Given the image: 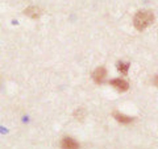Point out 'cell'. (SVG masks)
<instances>
[{"mask_svg":"<svg viewBox=\"0 0 158 149\" xmlns=\"http://www.w3.org/2000/svg\"><path fill=\"white\" fill-rule=\"evenodd\" d=\"M61 148L62 149H79L78 143L71 137H63L61 141Z\"/></svg>","mask_w":158,"mask_h":149,"instance_id":"277c9868","label":"cell"},{"mask_svg":"<svg viewBox=\"0 0 158 149\" xmlns=\"http://www.w3.org/2000/svg\"><path fill=\"white\" fill-rule=\"evenodd\" d=\"M83 116H85V110H83V108H79V110L75 111V117L77 119H83Z\"/></svg>","mask_w":158,"mask_h":149,"instance_id":"ba28073f","label":"cell"},{"mask_svg":"<svg viewBox=\"0 0 158 149\" xmlns=\"http://www.w3.org/2000/svg\"><path fill=\"white\" fill-rule=\"evenodd\" d=\"M153 84L158 87V74H157V75H156L154 78H153Z\"/></svg>","mask_w":158,"mask_h":149,"instance_id":"9c48e42d","label":"cell"},{"mask_svg":"<svg viewBox=\"0 0 158 149\" xmlns=\"http://www.w3.org/2000/svg\"><path fill=\"white\" fill-rule=\"evenodd\" d=\"M110 83H111V86H113V87H115L116 90H118V91H127L128 88H129V84H128V82L124 81V79H121V78H115V79H112Z\"/></svg>","mask_w":158,"mask_h":149,"instance_id":"7a4b0ae2","label":"cell"},{"mask_svg":"<svg viewBox=\"0 0 158 149\" xmlns=\"http://www.w3.org/2000/svg\"><path fill=\"white\" fill-rule=\"evenodd\" d=\"M154 20V15L150 11H138L133 19V25L137 31H144Z\"/></svg>","mask_w":158,"mask_h":149,"instance_id":"6da1fadb","label":"cell"},{"mask_svg":"<svg viewBox=\"0 0 158 149\" xmlns=\"http://www.w3.org/2000/svg\"><path fill=\"white\" fill-rule=\"evenodd\" d=\"M106 75H107V70H106V67H103V66H100V67H98L95 71H94V74H92V78H94V81H95V83H102L103 81L106 79Z\"/></svg>","mask_w":158,"mask_h":149,"instance_id":"3957f363","label":"cell"},{"mask_svg":"<svg viewBox=\"0 0 158 149\" xmlns=\"http://www.w3.org/2000/svg\"><path fill=\"white\" fill-rule=\"evenodd\" d=\"M24 12H25V15H27V16H29V17L37 19V17H40V15H41V9L37 8V7H29Z\"/></svg>","mask_w":158,"mask_h":149,"instance_id":"5b68a950","label":"cell"},{"mask_svg":"<svg viewBox=\"0 0 158 149\" xmlns=\"http://www.w3.org/2000/svg\"><path fill=\"white\" fill-rule=\"evenodd\" d=\"M113 116L116 117L117 121H120V123H123V124H128V123H131V121L133 120L132 117L127 116V115H123V113H120V112H115V113H113Z\"/></svg>","mask_w":158,"mask_h":149,"instance_id":"8992f818","label":"cell"},{"mask_svg":"<svg viewBox=\"0 0 158 149\" xmlns=\"http://www.w3.org/2000/svg\"><path fill=\"white\" fill-rule=\"evenodd\" d=\"M117 69H118V71H120L121 74H125L128 73V69H129V63L128 62H118L117 63Z\"/></svg>","mask_w":158,"mask_h":149,"instance_id":"52a82bcc","label":"cell"}]
</instances>
